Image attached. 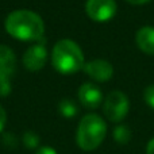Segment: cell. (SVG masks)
I'll use <instances>...</instances> for the list:
<instances>
[{
    "mask_svg": "<svg viewBox=\"0 0 154 154\" xmlns=\"http://www.w3.org/2000/svg\"><path fill=\"white\" fill-rule=\"evenodd\" d=\"M5 31L19 41H39L45 32V24L38 14L30 10H15L5 18Z\"/></svg>",
    "mask_w": 154,
    "mask_h": 154,
    "instance_id": "6da1fadb",
    "label": "cell"
},
{
    "mask_svg": "<svg viewBox=\"0 0 154 154\" xmlns=\"http://www.w3.org/2000/svg\"><path fill=\"white\" fill-rule=\"evenodd\" d=\"M51 64L61 75H73L85 65L84 54L79 45L72 39H60L51 51Z\"/></svg>",
    "mask_w": 154,
    "mask_h": 154,
    "instance_id": "7a4b0ae2",
    "label": "cell"
},
{
    "mask_svg": "<svg viewBox=\"0 0 154 154\" xmlns=\"http://www.w3.org/2000/svg\"><path fill=\"white\" fill-rule=\"evenodd\" d=\"M107 135V123L96 114H88L81 118L77 127L76 142L84 152H92L103 143Z\"/></svg>",
    "mask_w": 154,
    "mask_h": 154,
    "instance_id": "3957f363",
    "label": "cell"
},
{
    "mask_svg": "<svg viewBox=\"0 0 154 154\" xmlns=\"http://www.w3.org/2000/svg\"><path fill=\"white\" fill-rule=\"evenodd\" d=\"M130 101L126 93L120 91H112L103 101V112L106 118L112 123H120L128 114Z\"/></svg>",
    "mask_w": 154,
    "mask_h": 154,
    "instance_id": "277c9868",
    "label": "cell"
},
{
    "mask_svg": "<svg viewBox=\"0 0 154 154\" xmlns=\"http://www.w3.org/2000/svg\"><path fill=\"white\" fill-rule=\"evenodd\" d=\"M118 5L115 0H87L85 3V12L97 23L109 22L115 16Z\"/></svg>",
    "mask_w": 154,
    "mask_h": 154,
    "instance_id": "5b68a950",
    "label": "cell"
},
{
    "mask_svg": "<svg viewBox=\"0 0 154 154\" xmlns=\"http://www.w3.org/2000/svg\"><path fill=\"white\" fill-rule=\"evenodd\" d=\"M22 61H23L24 68L30 72L41 70L48 61V50H46L45 45H42L41 42L31 45L23 54Z\"/></svg>",
    "mask_w": 154,
    "mask_h": 154,
    "instance_id": "8992f818",
    "label": "cell"
},
{
    "mask_svg": "<svg viewBox=\"0 0 154 154\" xmlns=\"http://www.w3.org/2000/svg\"><path fill=\"white\" fill-rule=\"evenodd\" d=\"M84 72L92 80L97 82H106L112 79L114 76V68L106 60H92V61L85 62L84 65Z\"/></svg>",
    "mask_w": 154,
    "mask_h": 154,
    "instance_id": "52a82bcc",
    "label": "cell"
},
{
    "mask_svg": "<svg viewBox=\"0 0 154 154\" xmlns=\"http://www.w3.org/2000/svg\"><path fill=\"white\" fill-rule=\"evenodd\" d=\"M79 100L81 106L88 109H95L103 101V93L97 85L92 82H84L79 88Z\"/></svg>",
    "mask_w": 154,
    "mask_h": 154,
    "instance_id": "ba28073f",
    "label": "cell"
},
{
    "mask_svg": "<svg viewBox=\"0 0 154 154\" xmlns=\"http://www.w3.org/2000/svg\"><path fill=\"white\" fill-rule=\"evenodd\" d=\"M16 70V56L12 49L0 45V81H10Z\"/></svg>",
    "mask_w": 154,
    "mask_h": 154,
    "instance_id": "9c48e42d",
    "label": "cell"
},
{
    "mask_svg": "<svg viewBox=\"0 0 154 154\" xmlns=\"http://www.w3.org/2000/svg\"><path fill=\"white\" fill-rule=\"evenodd\" d=\"M135 42L137 46L145 54L154 56V27L153 26L141 27L135 34Z\"/></svg>",
    "mask_w": 154,
    "mask_h": 154,
    "instance_id": "30bf717a",
    "label": "cell"
},
{
    "mask_svg": "<svg viewBox=\"0 0 154 154\" xmlns=\"http://www.w3.org/2000/svg\"><path fill=\"white\" fill-rule=\"evenodd\" d=\"M58 111L62 116L70 119V118H73L77 115L79 107H77V104L72 100V99H62L58 104Z\"/></svg>",
    "mask_w": 154,
    "mask_h": 154,
    "instance_id": "8fae6325",
    "label": "cell"
},
{
    "mask_svg": "<svg viewBox=\"0 0 154 154\" xmlns=\"http://www.w3.org/2000/svg\"><path fill=\"white\" fill-rule=\"evenodd\" d=\"M114 138L118 143L120 145H126L128 141L131 139V131L127 126L125 125H119L118 127H115L114 130Z\"/></svg>",
    "mask_w": 154,
    "mask_h": 154,
    "instance_id": "7c38bea8",
    "label": "cell"
},
{
    "mask_svg": "<svg viewBox=\"0 0 154 154\" xmlns=\"http://www.w3.org/2000/svg\"><path fill=\"white\" fill-rule=\"evenodd\" d=\"M23 143L27 149H35L39 145V137L34 131H27L23 135Z\"/></svg>",
    "mask_w": 154,
    "mask_h": 154,
    "instance_id": "4fadbf2b",
    "label": "cell"
},
{
    "mask_svg": "<svg viewBox=\"0 0 154 154\" xmlns=\"http://www.w3.org/2000/svg\"><path fill=\"white\" fill-rule=\"evenodd\" d=\"M143 100L152 109H154V84L149 85L143 91Z\"/></svg>",
    "mask_w": 154,
    "mask_h": 154,
    "instance_id": "5bb4252c",
    "label": "cell"
},
{
    "mask_svg": "<svg viewBox=\"0 0 154 154\" xmlns=\"http://www.w3.org/2000/svg\"><path fill=\"white\" fill-rule=\"evenodd\" d=\"M11 92L10 81H0V96H7Z\"/></svg>",
    "mask_w": 154,
    "mask_h": 154,
    "instance_id": "9a60e30c",
    "label": "cell"
},
{
    "mask_svg": "<svg viewBox=\"0 0 154 154\" xmlns=\"http://www.w3.org/2000/svg\"><path fill=\"white\" fill-rule=\"evenodd\" d=\"M5 123H7V112L3 108V106H0V133L4 130Z\"/></svg>",
    "mask_w": 154,
    "mask_h": 154,
    "instance_id": "2e32d148",
    "label": "cell"
},
{
    "mask_svg": "<svg viewBox=\"0 0 154 154\" xmlns=\"http://www.w3.org/2000/svg\"><path fill=\"white\" fill-rule=\"evenodd\" d=\"M35 154H58L53 147H49V146H42L37 150Z\"/></svg>",
    "mask_w": 154,
    "mask_h": 154,
    "instance_id": "e0dca14e",
    "label": "cell"
},
{
    "mask_svg": "<svg viewBox=\"0 0 154 154\" xmlns=\"http://www.w3.org/2000/svg\"><path fill=\"white\" fill-rule=\"evenodd\" d=\"M127 3L130 4H134V5H142V4H146V3L152 2V0H126Z\"/></svg>",
    "mask_w": 154,
    "mask_h": 154,
    "instance_id": "ac0fdd59",
    "label": "cell"
},
{
    "mask_svg": "<svg viewBox=\"0 0 154 154\" xmlns=\"http://www.w3.org/2000/svg\"><path fill=\"white\" fill-rule=\"evenodd\" d=\"M146 154H154V138L150 139V142L146 146Z\"/></svg>",
    "mask_w": 154,
    "mask_h": 154,
    "instance_id": "d6986e66",
    "label": "cell"
}]
</instances>
